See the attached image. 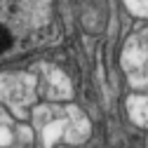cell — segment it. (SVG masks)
<instances>
[{
	"label": "cell",
	"mask_w": 148,
	"mask_h": 148,
	"mask_svg": "<svg viewBox=\"0 0 148 148\" xmlns=\"http://www.w3.org/2000/svg\"><path fill=\"white\" fill-rule=\"evenodd\" d=\"M42 92H45V97H49V99H66V97H71L68 80L61 75L57 68H45V85H42Z\"/></svg>",
	"instance_id": "obj_3"
},
{
	"label": "cell",
	"mask_w": 148,
	"mask_h": 148,
	"mask_svg": "<svg viewBox=\"0 0 148 148\" xmlns=\"http://www.w3.org/2000/svg\"><path fill=\"white\" fill-rule=\"evenodd\" d=\"M125 5L136 16H148V0H125Z\"/></svg>",
	"instance_id": "obj_5"
},
{
	"label": "cell",
	"mask_w": 148,
	"mask_h": 148,
	"mask_svg": "<svg viewBox=\"0 0 148 148\" xmlns=\"http://www.w3.org/2000/svg\"><path fill=\"white\" fill-rule=\"evenodd\" d=\"M33 87L35 80L31 75L16 73V75H3L0 78V101H5L16 115L26 113V106L33 103Z\"/></svg>",
	"instance_id": "obj_2"
},
{
	"label": "cell",
	"mask_w": 148,
	"mask_h": 148,
	"mask_svg": "<svg viewBox=\"0 0 148 148\" xmlns=\"http://www.w3.org/2000/svg\"><path fill=\"white\" fill-rule=\"evenodd\" d=\"M122 68L134 89H148V31L132 33L122 49Z\"/></svg>",
	"instance_id": "obj_1"
},
{
	"label": "cell",
	"mask_w": 148,
	"mask_h": 148,
	"mask_svg": "<svg viewBox=\"0 0 148 148\" xmlns=\"http://www.w3.org/2000/svg\"><path fill=\"white\" fill-rule=\"evenodd\" d=\"M10 47H12V31L5 24H0V54L7 52Z\"/></svg>",
	"instance_id": "obj_6"
},
{
	"label": "cell",
	"mask_w": 148,
	"mask_h": 148,
	"mask_svg": "<svg viewBox=\"0 0 148 148\" xmlns=\"http://www.w3.org/2000/svg\"><path fill=\"white\" fill-rule=\"evenodd\" d=\"M127 113L139 127H148V94H134L127 99Z\"/></svg>",
	"instance_id": "obj_4"
}]
</instances>
